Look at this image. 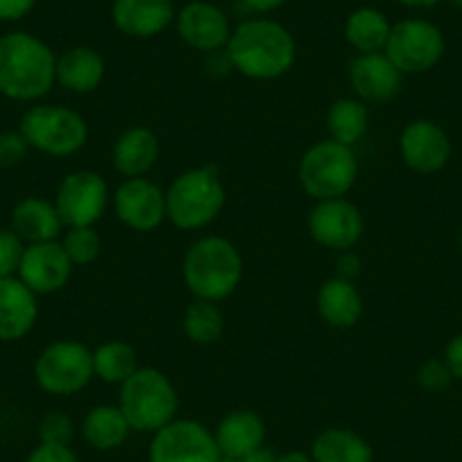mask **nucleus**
Masks as SVG:
<instances>
[{
	"label": "nucleus",
	"mask_w": 462,
	"mask_h": 462,
	"mask_svg": "<svg viewBox=\"0 0 462 462\" xmlns=\"http://www.w3.org/2000/svg\"><path fill=\"white\" fill-rule=\"evenodd\" d=\"M172 0H114L111 23L121 34L132 39H152L175 23Z\"/></svg>",
	"instance_id": "nucleus-18"
},
{
	"label": "nucleus",
	"mask_w": 462,
	"mask_h": 462,
	"mask_svg": "<svg viewBox=\"0 0 462 462\" xmlns=\"http://www.w3.org/2000/svg\"><path fill=\"white\" fill-rule=\"evenodd\" d=\"M75 421L69 412L51 411L39 420V442L70 444L75 438Z\"/></svg>",
	"instance_id": "nucleus-32"
},
{
	"label": "nucleus",
	"mask_w": 462,
	"mask_h": 462,
	"mask_svg": "<svg viewBox=\"0 0 462 462\" xmlns=\"http://www.w3.org/2000/svg\"><path fill=\"white\" fill-rule=\"evenodd\" d=\"M116 217L132 231L150 234L159 229L166 217V190L148 177L125 180L111 193Z\"/></svg>",
	"instance_id": "nucleus-13"
},
{
	"label": "nucleus",
	"mask_w": 462,
	"mask_h": 462,
	"mask_svg": "<svg viewBox=\"0 0 462 462\" xmlns=\"http://www.w3.org/2000/svg\"><path fill=\"white\" fill-rule=\"evenodd\" d=\"M444 361H447L453 379L462 381V333H457V336L448 340L447 349H444Z\"/></svg>",
	"instance_id": "nucleus-39"
},
{
	"label": "nucleus",
	"mask_w": 462,
	"mask_h": 462,
	"mask_svg": "<svg viewBox=\"0 0 462 462\" xmlns=\"http://www.w3.org/2000/svg\"><path fill=\"white\" fill-rule=\"evenodd\" d=\"M130 433H134V430H132L130 421L125 420L118 403L93 406L79 424V435L96 451H114V448L123 447Z\"/></svg>",
	"instance_id": "nucleus-25"
},
{
	"label": "nucleus",
	"mask_w": 462,
	"mask_h": 462,
	"mask_svg": "<svg viewBox=\"0 0 462 462\" xmlns=\"http://www.w3.org/2000/svg\"><path fill=\"white\" fill-rule=\"evenodd\" d=\"M118 408L136 433H157L180 411V393L166 372L139 367L118 390Z\"/></svg>",
	"instance_id": "nucleus-5"
},
{
	"label": "nucleus",
	"mask_w": 462,
	"mask_h": 462,
	"mask_svg": "<svg viewBox=\"0 0 462 462\" xmlns=\"http://www.w3.org/2000/svg\"><path fill=\"white\" fill-rule=\"evenodd\" d=\"M139 367V354L125 340H106L93 349V374L105 383L123 385Z\"/></svg>",
	"instance_id": "nucleus-29"
},
{
	"label": "nucleus",
	"mask_w": 462,
	"mask_h": 462,
	"mask_svg": "<svg viewBox=\"0 0 462 462\" xmlns=\"http://www.w3.org/2000/svg\"><path fill=\"white\" fill-rule=\"evenodd\" d=\"M277 456L279 453H274L273 448L265 447L263 444V447H259V448H254L252 453H247L241 462H277Z\"/></svg>",
	"instance_id": "nucleus-41"
},
{
	"label": "nucleus",
	"mask_w": 462,
	"mask_h": 462,
	"mask_svg": "<svg viewBox=\"0 0 462 462\" xmlns=\"http://www.w3.org/2000/svg\"><path fill=\"white\" fill-rule=\"evenodd\" d=\"M225 51L231 69L261 82L283 78L297 61V42L291 30L265 16L238 23Z\"/></svg>",
	"instance_id": "nucleus-1"
},
{
	"label": "nucleus",
	"mask_w": 462,
	"mask_h": 462,
	"mask_svg": "<svg viewBox=\"0 0 462 462\" xmlns=\"http://www.w3.org/2000/svg\"><path fill=\"white\" fill-rule=\"evenodd\" d=\"M447 42L442 30L426 19H403L393 23L385 55L402 75H421L442 61Z\"/></svg>",
	"instance_id": "nucleus-9"
},
{
	"label": "nucleus",
	"mask_w": 462,
	"mask_h": 462,
	"mask_svg": "<svg viewBox=\"0 0 462 462\" xmlns=\"http://www.w3.org/2000/svg\"><path fill=\"white\" fill-rule=\"evenodd\" d=\"M19 132L30 148L52 159L73 157L88 141L84 116L64 105H32L21 116Z\"/></svg>",
	"instance_id": "nucleus-7"
},
{
	"label": "nucleus",
	"mask_w": 462,
	"mask_h": 462,
	"mask_svg": "<svg viewBox=\"0 0 462 462\" xmlns=\"http://www.w3.org/2000/svg\"><path fill=\"white\" fill-rule=\"evenodd\" d=\"M370 130V109L358 97H337L327 111L328 139L354 148Z\"/></svg>",
	"instance_id": "nucleus-28"
},
{
	"label": "nucleus",
	"mask_w": 462,
	"mask_h": 462,
	"mask_svg": "<svg viewBox=\"0 0 462 462\" xmlns=\"http://www.w3.org/2000/svg\"><path fill=\"white\" fill-rule=\"evenodd\" d=\"M181 327H184V336L193 345L211 346L220 342L222 333H225V315L216 301L193 300L184 310Z\"/></svg>",
	"instance_id": "nucleus-30"
},
{
	"label": "nucleus",
	"mask_w": 462,
	"mask_h": 462,
	"mask_svg": "<svg viewBox=\"0 0 462 462\" xmlns=\"http://www.w3.org/2000/svg\"><path fill=\"white\" fill-rule=\"evenodd\" d=\"M309 456L313 462H374V448L356 430L331 426L315 435Z\"/></svg>",
	"instance_id": "nucleus-26"
},
{
	"label": "nucleus",
	"mask_w": 462,
	"mask_h": 462,
	"mask_svg": "<svg viewBox=\"0 0 462 462\" xmlns=\"http://www.w3.org/2000/svg\"><path fill=\"white\" fill-rule=\"evenodd\" d=\"M52 202L64 226H96L111 204L109 184L96 171H73L61 177Z\"/></svg>",
	"instance_id": "nucleus-10"
},
{
	"label": "nucleus",
	"mask_w": 462,
	"mask_h": 462,
	"mask_svg": "<svg viewBox=\"0 0 462 462\" xmlns=\"http://www.w3.org/2000/svg\"><path fill=\"white\" fill-rule=\"evenodd\" d=\"M453 152L447 132L430 118H415L399 134V154L411 171L433 175L448 163Z\"/></svg>",
	"instance_id": "nucleus-15"
},
{
	"label": "nucleus",
	"mask_w": 462,
	"mask_h": 462,
	"mask_svg": "<svg viewBox=\"0 0 462 462\" xmlns=\"http://www.w3.org/2000/svg\"><path fill=\"white\" fill-rule=\"evenodd\" d=\"M309 234L318 245L333 252H349L358 245L365 234V220L361 208L346 198L315 202L306 217Z\"/></svg>",
	"instance_id": "nucleus-12"
},
{
	"label": "nucleus",
	"mask_w": 462,
	"mask_h": 462,
	"mask_svg": "<svg viewBox=\"0 0 462 462\" xmlns=\"http://www.w3.org/2000/svg\"><path fill=\"white\" fill-rule=\"evenodd\" d=\"M399 5L408 7V10H429V7H435L439 0H394Z\"/></svg>",
	"instance_id": "nucleus-43"
},
{
	"label": "nucleus",
	"mask_w": 462,
	"mask_h": 462,
	"mask_svg": "<svg viewBox=\"0 0 462 462\" xmlns=\"http://www.w3.org/2000/svg\"><path fill=\"white\" fill-rule=\"evenodd\" d=\"M57 55L37 34L14 30L0 37V96L37 102L57 84Z\"/></svg>",
	"instance_id": "nucleus-2"
},
{
	"label": "nucleus",
	"mask_w": 462,
	"mask_h": 462,
	"mask_svg": "<svg viewBox=\"0 0 462 462\" xmlns=\"http://www.w3.org/2000/svg\"><path fill=\"white\" fill-rule=\"evenodd\" d=\"M453 7H457V10H462V0H448Z\"/></svg>",
	"instance_id": "nucleus-45"
},
{
	"label": "nucleus",
	"mask_w": 462,
	"mask_h": 462,
	"mask_svg": "<svg viewBox=\"0 0 462 462\" xmlns=\"http://www.w3.org/2000/svg\"><path fill=\"white\" fill-rule=\"evenodd\" d=\"M213 438H216L220 456L243 460L247 453L263 447L265 438H268V426L259 412L250 411V408H238V411L226 412L217 421Z\"/></svg>",
	"instance_id": "nucleus-20"
},
{
	"label": "nucleus",
	"mask_w": 462,
	"mask_h": 462,
	"mask_svg": "<svg viewBox=\"0 0 462 462\" xmlns=\"http://www.w3.org/2000/svg\"><path fill=\"white\" fill-rule=\"evenodd\" d=\"M354 97L365 105H388L402 93L403 75L385 52L356 55L346 70Z\"/></svg>",
	"instance_id": "nucleus-17"
},
{
	"label": "nucleus",
	"mask_w": 462,
	"mask_h": 462,
	"mask_svg": "<svg viewBox=\"0 0 462 462\" xmlns=\"http://www.w3.org/2000/svg\"><path fill=\"white\" fill-rule=\"evenodd\" d=\"M106 75V61L96 48L73 46L57 55L55 79L64 91L75 96L93 93Z\"/></svg>",
	"instance_id": "nucleus-24"
},
{
	"label": "nucleus",
	"mask_w": 462,
	"mask_h": 462,
	"mask_svg": "<svg viewBox=\"0 0 462 462\" xmlns=\"http://www.w3.org/2000/svg\"><path fill=\"white\" fill-rule=\"evenodd\" d=\"M34 381L52 397L79 394L93 379V352L84 342L60 337L43 346L34 361Z\"/></svg>",
	"instance_id": "nucleus-8"
},
{
	"label": "nucleus",
	"mask_w": 462,
	"mask_h": 462,
	"mask_svg": "<svg viewBox=\"0 0 462 462\" xmlns=\"http://www.w3.org/2000/svg\"><path fill=\"white\" fill-rule=\"evenodd\" d=\"M73 268L69 254L60 241L32 243L25 245L23 259L16 277L34 292V295H55L69 286L73 277Z\"/></svg>",
	"instance_id": "nucleus-16"
},
{
	"label": "nucleus",
	"mask_w": 462,
	"mask_h": 462,
	"mask_svg": "<svg viewBox=\"0 0 462 462\" xmlns=\"http://www.w3.org/2000/svg\"><path fill=\"white\" fill-rule=\"evenodd\" d=\"M64 229L66 226L52 199L30 195L12 208V231L25 245L60 241Z\"/></svg>",
	"instance_id": "nucleus-23"
},
{
	"label": "nucleus",
	"mask_w": 462,
	"mask_h": 462,
	"mask_svg": "<svg viewBox=\"0 0 462 462\" xmlns=\"http://www.w3.org/2000/svg\"><path fill=\"white\" fill-rule=\"evenodd\" d=\"M25 243L12 229H0V279L16 277L23 259Z\"/></svg>",
	"instance_id": "nucleus-34"
},
{
	"label": "nucleus",
	"mask_w": 462,
	"mask_h": 462,
	"mask_svg": "<svg viewBox=\"0 0 462 462\" xmlns=\"http://www.w3.org/2000/svg\"><path fill=\"white\" fill-rule=\"evenodd\" d=\"M415 381L424 393L429 394H439L444 390L451 388L453 379L451 370H448L447 361L444 358H426L415 372Z\"/></svg>",
	"instance_id": "nucleus-33"
},
{
	"label": "nucleus",
	"mask_w": 462,
	"mask_h": 462,
	"mask_svg": "<svg viewBox=\"0 0 462 462\" xmlns=\"http://www.w3.org/2000/svg\"><path fill=\"white\" fill-rule=\"evenodd\" d=\"M39 300L19 277L0 279V342H19L34 328Z\"/></svg>",
	"instance_id": "nucleus-19"
},
{
	"label": "nucleus",
	"mask_w": 462,
	"mask_h": 462,
	"mask_svg": "<svg viewBox=\"0 0 462 462\" xmlns=\"http://www.w3.org/2000/svg\"><path fill=\"white\" fill-rule=\"evenodd\" d=\"M60 243L75 268L96 263L102 254V238L96 226H66Z\"/></svg>",
	"instance_id": "nucleus-31"
},
{
	"label": "nucleus",
	"mask_w": 462,
	"mask_h": 462,
	"mask_svg": "<svg viewBox=\"0 0 462 462\" xmlns=\"http://www.w3.org/2000/svg\"><path fill=\"white\" fill-rule=\"evenodd\" d=\"M25 462H79L78 453L70 448V444H48L39 442L28 453Z\"/></svg>",
	"instance_id": "nucleus-36"
},
{
	"label": "nucleus",
	"mask_w": 462,
	"mask_h": 462,
	"mask_svg": "<svg viewBox=\"0 0 462 462\" xmlns=\"http://www.w3.org/2000/svg\"><path fill=\"white\" fill-rule=\"evenodd\" d=\"M217 462H241L238 457H226V456H220L217 457Z\"/></svg>",
	"instance_id": "nucleus-44"
},
{
	"label": "nucleus",
	"mask_w": 462,
	"mask_h": 462,
	"mask_svg": "<svg viewBox=\"0 0 462 462\" xmlns=\"http://www.w3.org/2000/svg\"><path fill=\"white\" fill-rule=\"evenodd\" d=\"M297 180L304 193L315 202L345 198L358 180L356 152L337 141H318L301 154Z\"/></svg>",
	"instance_id": "nucleus-6"
},
{
	"label": "nucleus",
	"mask_w": 462,
	"mask_h": 462,
	"mask_svg": "<svg viewBox=\"0 0 462 462\" xmlns=\"http://www.w3.org/2000/svg\"><path fill=\"white\" fill-rule=\"evenodd\" d=\"M277 462H313L306 451H300V448H292V451L279 453Z\"/></svg>",
	"instance_id": "nucleus-42"
},
{
	"label": "nucleus",
	"mask_w": 462,
	"mask_h": 462,
	"mask_svg": "<svg viewBox=\"0 0 462 462\" xmlns=\"http://www.w3.org/2000/svg\"><path fill=\"white\" fill-rule=\"evenodd\" d=\"M175 25L181 42L193 48V51L204 52V55L225 51L231 32H234L226 12L208 3V0H190V3H186L177 12Z\"/></svg>",
	"instance_id": "nucleus-14"
},
{
	"label": "nucleus",
	"mask_w": 462,
	"mask_h": 462,
	"mask_svg": "<svg viewBox=\"0 0 462 462\" xmlns=\"http://www.w3.org/2000/svg\"><path fill=\"white\" fill-rule=\"evenodd\" d=\"M162 154V141L150 127L134 125L127 127L118 139L114 141L111 148V162L118 175L125 180L134 177H145L159 162Z\"/></svg>",
	"instance_id": "nucleus-21"
},
{
	"label": "nucleus",
	"mask_w": 462,
	"mask_h": 462,
	"mask_svg": "<svg viewBox=\"0 0 462 462\" xmlns=\"http://www.w3.org/2000/svg\"><path fill=\"white\" fill-rule=\"evenodd\" d=\"M361 270H363L361 256L354 254L352 250L340 252L336 263V277L346 279V282H356V279L361 277Z\"/></svg>",
	"instance_id": "nucleus-38"
},
{
	"label": "nucleus",
	"mask_w": 462,
	"mask_h": 462,
	"mask_svg": "<svg viewBox=\"0 0 462 462\" xmlns=\"http://www.w3.org/2000/svg\"><path fill=\"white\" fill-rule=\"evenodd\" d=\"M226 189L216 166H195L180 172L166 189V217L181 231H199L220 217Z\"/></svg>",
	"instance_id": "nucleus-4"
},
{
	"label": "nucleus",
	"mask_w": 462,
	"mask_h": 462,
	"mask_svg": "<svg viewBox=\"0 0 462 462\" xmlns=\"http://www.w3.org/2000/svg\"><path fill=\"white\" fill-rule=\"evenodd\" d=\"M457 241H460V250H462V226H460V238H457Z\"/></svg>",
	"instance_id": "nucleus-46"
},
{
	"label": "nucleus",
	"mask_w": 462,
	"mask_h": 462,
	"mask_svg": "<svg viewBox=\"0 0 462 462\" xmlns=\"http://www.w3.org/2000/svg\"><path fill=\"white\" fill-rule=\"evenodd\" d=\"M216 438L208 426L195 420H172L152 433L148 462H217Z\"/></svg>",
	"instance_id": "nucleus-11"
},
{
	"label": "nucleus",
	"mask_w": 462,
	"mask_h": 462,
	"mask_svg": "<svg viewBox=\"0 0 462 462\" xmlns=\"http://www.w3.org/2000/svg\"><path fill=\"white\" fill-rule=\"evenodd\" d=\"M243 256L229 238L208 236L190 243L181 261V279L193 300L222 301L238 291L243 282Z\"/></svg>",
	"instance_id": "nucleus-3"
},
{
	"label": "nucleus",
	"mask_w": 462,
	"mask_h": 462,
	"mask_svg": "<svg viewBox=\"0 0 462 462\" xmlns=\"http://www.w3.org/2000/svg\"><path fill=\"white\" fill-rule=\"evenodd\" d=\"M30 150L32 148L19 130L0 132V168L10 171V168L21 166L28 159Z\"/></svg>",
	"instance_id": "nucleus-35"
},
{
	"label": "nucleus",
	"mask_w": 462,
	"mask_h": 462,
	"mask_svg": "<svg viewBox=\"0 0 462 462\" xmlns=\"http://www.w3.org/2000/svg\"><path fill=\"white\" fill-rule=\"evenodd\" d=\"M37 0H0V23H16L34 10Z\"/></svg>",
	"instance_id": "nucleus-37"
},
{
	"label": "nucleus",
	"mask_w": 462,
	"mask_h": 462,
	"mask_svg": "<svg viewBox=\"0 0 462 462\" xmlns=\"http://www.w3.org/2000/svg\"><path fill=\"white\" fill-rule=\"evenodd\" d=\"M315 309H318V315L327 327L346 331V328H354L361 322L365 304H363V295L356 282H346V279L333 274L319 286L318 297H315Z\"/></svg>",
	"instance_id": "nucleus-22"
},
{
	"label": "nucleus",
	"mask_w": 462,
	"mask_h": 462,
	"mask_svg": "<svg viewBox=\"0 0 462 462\" xmlns=\"http://www.w3.org/2000/svg\"><path fill=\"white\" fill-rule=\"evenodd\" d=\"M252 12H259V14H270V12L279 10L288 3V0H243Z\"/></svg>",
	"instance_id": "nucleus-40"
},
{
	"label": "nucleus",
	"mask_w": 462,
	"mask_h": 462,
	"mask_svg": "<svg viewBox=\"0 0 462 462\" xmlns=\"http://www.w3.org/2000/svg\"><path fill=\"white\" fill-rule=\"evenodd\" d=\"M390 30L393 23L383 12L376 7H358L345 21V42L356 51V55L383 52Z\"/></svg>",
	"instance_id": "nucleus-27"
}]
</instances>
